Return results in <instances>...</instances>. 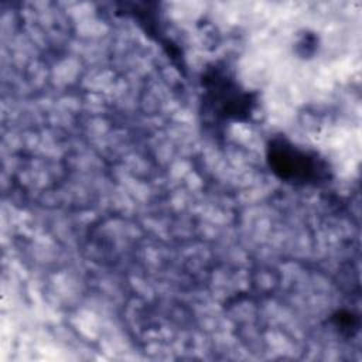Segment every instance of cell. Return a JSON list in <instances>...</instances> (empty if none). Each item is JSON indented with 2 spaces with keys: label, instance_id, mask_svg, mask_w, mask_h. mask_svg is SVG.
Segmentation results:
<instances>
[{
  "label": "cell",
  "instance_id": "3957f363",
  "mask_svg": "<svg viewBox=\"0 0 362 362\" xmlns=\"http://www.w3.org/2000/svg\"><path fill=\"white\" fill-rule=\"evenodd\" d=\"M331 321L334 324V327L341 331V334L351 337L359 327V320L356 315H354L351 311L348 310H338L337 313L332 314Z\"/></svg>",
  "mask_w": 362,
  "mask_h": 362
},
{
  "label": "cell",
  "instance_id": "6da1fadb",
  "mask_svg": "<svg viewBox=\"0 0 362 362\" xmlns=\"http://www.w3.org/2000/svg\"><path fill=\"white\" fill-rule=\"evenodd\" d=\"M202 113L214 124L249 122L257 107V93L242 86L222 62L208 65L201 76Z\"/></svg>",
  "mask_w": 362,
  "mask_h": 362
},
{
  "label": "cell",
  "instance_id": "7a4b0ae2",
  "mask_svg": "<svg viewBox=\"0 0 362 362\" xmlns=\"http://www.w3.org/2000/svg\"><path fill=\"white\" fill-rule=\"evenodd\" d=\"M266 161L279 180L291 185H317L331 178V167L324 157L294 144L284 136L269 140Z\"/></svg>",
  "mask_w": 362,
  "mask_h": 362
}]
</instances>
